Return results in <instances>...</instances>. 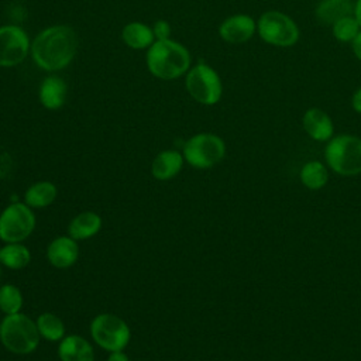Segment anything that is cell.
<instances>
[{
	"label": "cell",
	"mask_w": 361,
	"mask_h": 361,
	"mask_svg": "<svg viewBox=\"0 0 361 361\" xmlns=\"http://www.w3.org/2000/svg\"><path fill=\"white\" fill-rule=\"evenodd\" d=\"M78 37L68 25H54L41 31L32 45L35 63L45 71H59L71 63L76 54Z\"/></svg>",
	"instance_id": "obj_1"
},
{
	"label": "cell",
	"mask_w": 361,
	"mask_h": 361,
	"mask_svg": "<svg viewBox=\"0 0 361 361\" xmlns=\"http://www.w3.org/2000/svg\"><path fill=\"white\" fill-rule=\"evenodd\" d=\"M190 65L189 51L172 39H157L148 49L147 66L159 79H175L182 76Z\"/></svg>",
	"instance_id": "obj_2"
},
{
	"label": "cell",
	"mask_w": 361,
	"mask_h": 361,
	"mask_svg": "<svg viewBox=\"0 0 361 361\" xmlns=\"http://www.w3.org/2000/svg\"><path fill=\"white\" fill-rule=\"evenodd\" d=\"M39 337L37 323L21 312L6 314L0 322V341L13 354H31L37 350Z\"/></svg>",
	"instance_id": "obj_3"
},
{
	"label": "cell",
	"mask_w": 361,
	"mask_h": 361,
	"mask_svg": "<svg viewBox=\"0 0 361 361\" xmlns=\"http://www.w3.org/2000/svg\"><path fill=\"white\" fill-rule=\"evenodd\" d=\"M324 158L330 169L341 176L361 173V138L353 134L331 137L326 145Z\"/></svg>",
	"instance_id": "obj_4"
},
{
	"label": "cell",
	"mask_w": 361,
	"mask_h": 361,
	"mask_svg": "<svg viewBox=\"0 0 361 361\" xmlns=\"http://www.w3.org/2000/svg\"><path fill=\"white\" fill-rule=\"evenodd\" d=\"M257 34L264 42L278 48L293 47L300 37L295 20L279 10H267L259 16L257 20Z\"/></svg>",
	"instance_id": "obj_5"
},
{
	"label": "cell",
	"mask_w": 361,
	"mask_h": 361,
	"mask_svg": "<svg viewBox=\"0 0 361 361\" xmlns=\"http://www.w3.org/2000/svg\"><path fill=\"white\" fill-rule=\"evenodd\" d=\"M182 155L190 166L209 169L224 158L226 144L216 134L199 133L185 142Z\"/></svg>",
	"instance_id": "obj_6"
},
{
	"label": "cell",
	"mask_w": 361,
	"mask_h": 361,
	"mask_svg": "<svg viewBox=\"0 0 361 361\" xmlns=\"http://www.w3.org/2000/svg\"><path fill=\"white\" fill-rule=\"evenodd\" d=\"M90 336L100 348L113 353L127 347L131 331L121 317L111 313H100L90 323Z\"/></svg>",
	"instance_id": "obj_7"
},
{
	"label": "cell",
	"mask_w": 361,
	"mask_h": 361,
	"mask_svg": "<svg viewBox=\"0 0 361 361\" xmlns=\"http://www.w3.org/2000/svg\"><path fill=\"white\" fill-rule=\"evenodd\" d=\"M35 228V214L24 202L8 204L0 213V240L4 243H23Z\"/></svg>",
	"instance_id": "obj_8"
},
{
	"label": "cell",
	"mask_w": 361,
	"mask_h": 361,
	"mask_svg": "<svg viewBox=\"0 0 361 361\" xmlns=\"http://www.w3.org/2000/svg\"><path fill=\"white\" fill-rule=\"evenodd\" d=\"M186 90L200 104L213 106L216 104L223 93V85L217 72L206 65L199 63L188 71L186 75Z\"/></svg>",
	"instance_id": "obj_9"
},
{
	"label": "cell",
	"mask_w": 361,
	"mask_h": 361,
	"mask_svg": "<svg viewBox=\"0 0 361 361\" xmlns=\"http://www.w3.org/2000/svg\"><path fill=\"white\" fill-rule=\"evenodd\" d=\"M30 49L27 34L17 25L0 27V66L21 63Z\"/></svg>",
	"instance_id": "obj_10"
},
{
	"label": "cell",
	"mask_w": 361,
	"mask_h": 361,
	"mask_svg": "<svg viewBox=\"0 0 361 361\" xmlns=\"http://www.w3.org/2000/svg\"><path fill=\"white\" fill-rule=\"evenodd\" d=\"M257 32V21L248 14H234L227 17L219 27L221 39L228 44H244Z\"/></svg>",
	"instance_id": "obj_11"
},
{
	"label": "cell",
	"mask_w": 361,
	"mask_h": 361,
	"mask_svg": "<svg viewBox=\"0 0 361 361\" xmlns=\"http://www.w3.org/2000/svg\"><path fill=\"white\" fill-rule=\"evenodd\" d=\"M79 257V247L76 240L71 235H61L54 238L47 247V258L49 264L58 269L71 268Z\"/></svg>",
	"instance_id": "obj_12"
},
{
	"label": "cell",
	"mask_w": 361,
	"mask_h": 361,
	"mask_svg": "<svg viewBox=\"0 0 361 361\" xmlns=\"http://www.w3.org/2000/svg\"><path fill=\"white\" fill-rule=\"evenodd\" d=\"M302 126L306 134L314 141H329L334 133L330 116L319 107H310L305 111Z\"/></svg>",
	"instance_id": "obj_13"
},
{
	"label": "cell",
	"mask_w": 361,
	"mask_h": 361,
	"mask_svg": "<svg viewBox=\"0 0 361 361\" xmlns=\"http://www.w3.org/2000/svg\"><path fill=\"white\" fill-rule=\"evenodd\" d=\"M58 357L61 361H94V350L86 338L71 334L59 341Z\"/></svg>",
	"instance_id": "obj_14"
},
{
	"label": "cell",
	"mask_w": 361,
	"mask_h": 361,
	"mask_svg": "<svg viewBox=\"0 0 361 361\" xmlns=\"http://www.w3.org/2000/svg\"><path fill=\"white\" fill-rule=\"evenodd\" d=\"M183 162L185 158L180 152L175 149L161 151L152 161L151 173L158 180H169L180 172Z\"/></svg>",
	"instance_id": "obj_15"
},
{
	"label": "cell",
	"mask_w": 361,
	"mask_h": 361,
	"mask_svg": "<svg viewBox=\"0 0 361 361\" xmlns=\"http://www.w3.org/2000/svg\"><path fill=\"white\" fill-rule=\"evenodd\" d=\"M351 0H320L314 8V17L322 25H333L337 20L353 14Z\"/></svg>",
	"instance_id": "obj_16"
},
{
	"label": "cell",
	"mask_w": 361,
	"mask_h": 361,
	"mask_svg": "<svg viewBox=\"0 0 361 361\" xmlns=\"http://www.w3.org/2000/svg\"><path fill=\"white\" fill-rule=\"evenodd\" d=\"M102 228V217L94 212H82L68 224V235L73 240H87L96 235Z\"/></svg>",
	"instance_id": "obj_17"
},
{
	"label": "cell",
	"mask_w": 361,
	"mask_h": 361,
	"mask_svg": "<svg viewBox=\"0 0 361 361\" xmlns=\"http://www.w3.org/2000/svg\"><path fill=\"white\" fill-rule=\"evenodd\" d=\"M66 99V83L58 76H48L39 86V102L45 109L56 110Z\"/></svg>",
	"instance_id": "obj_18"
},
{
	"label": "cell",
	"mask_w": 361,
	"mask_h": 361,
	"mask_svg": "<svg viewBox=\"0 0 361 361\" xmlns=\"http://www.w3.org/2000/svg\"><path fill=\"white\" fill-rule=\"evenodd\" d=\"M56 195L58 190L52 182H35L24 192V203L28 204L31 209H42L54 203Z\"/></svg>",
	"instance_id": "obj_19"
},
{
	"label": "cell",
	"mask_w": 361,
	"mask_h": 361,
	"mask_svg": "<svg viewBox=\"0 0 361 361\" xmlns=\"http://www.w3.org/2000/svg\"><path fill=\"white\" fill-rule=\"evenodd\" d=\"M31 261V252L23 243H6L0 247V264L8 269H23Z\"/></svg>",
	"instance_id": "obj_20"
},
{
	"label": "cell",
	"mask_w": 361,
	"mask_h": 361,
	"mask_svg": "<svg viewBox=\"0 0 361 361\" xmlns=\"http://www.w3.org/2000/svg\"><path fill=\"white\" fill-rule=\"evenodd\" d=\"M123 41L134 49H142L151 47L154 42V31L148 25L134 21L127 24L121 32Z\"/></svg>",
	"instance_id": "obj_21"
},
{
	"label": "cell",
	"mask_w": 361,
	"mask_h": 361,
	"mask_svg": "<svg viewBox=\"0 0 361 361\" xmlns=\"http://www.w3.org/2000/svg\"><path fill=\"white\" fill-rule=\"evenodd\" d=\"M35 323L39 336L48 341H61L65 337V324L62 319L54 313H41Z\"/></svg>",
	"instance_id": "obj_22"
},
{
	"label": "cell",
	"mask_w": 361,
	"mask_h": 361,
	"mask_svg": "<svg viewBox=\"0 0 361 361\" xmlns=\"http://www.w3.org/2000/svg\"><path fill=\"white\" fill-rule=\"evenodd\" d=\"M300 182L310 190L322 189L327 180L329 173L327 168L319 161H309L300 169Z\"/></svg>",
	"instance_id": "obj_23"
},
{
	"label": "cell",
	"mask_w": 361,
	"mask_h": 361,
	"mask_svg": "<svg viewBox=\"0 0 361 361\" xmlns=\"http://www.w3.org/2000/svg\"><path fill=\"white\" fill-rule=\"evenodd\" d=\"M23 307V295L13 283L0 285V310L4 314L18 313Z\"/></svg>",
	"instance_id": "obj_24"
},
{
	"label": "cell",
	"mask_w": 361,
	"mask_h": 361,
	"mask_svg": "<svg viewBox=\"0 0 361 361\" xmlns=\"http://www.w3.org/2000/svg\"><path fill=\"white\" fill-rule=\"evenodd\" d=\"M360 31L361 27L354 14L345 16L331 25V34L340 42H351Z\"/></svg>",
	"instance_id": "obj_25"
},
{
	"label": "cell",
	"mask_w": 361,
	"mask_h": 361,
	"mask_svg": "<svg viewBox=\"0 0 361 361\" xmlns=\"http://www.w3.org/2000/svg\"><path fill=\"white\" fill-rule=\"evenodd\" d=\"M152 31H154V37L157 39H168L169 34H171V27H169V24L166 21L159 20V21H157L154 24Z\"/></svg>",
	"instance_id": "obj_26"
},
{
	"label": "cell",
	"mask_w": 361,
	"mask_h": 361,
	"mask_svg": "<svg viewBox=\"0 0 361 361\" xmlns=\"http://www.w3.org/2000/svg\"><path fill=\"white\" fill-rule=\"evenodd\" d=\"M351 107L355 113L361 114V86L357 87L351 96Z\"/></svg>",
	"instance_id": "obj_27"
},
{
	"label": "cell",
	"mask_w": 361,
	"mask_h": 361,
	"mask_svg": "<svg viewBox=\"0 0 361 361\" xmlns=\"http://www.w3.org/2000/svg\"><path fill=\"white\" fill-rule=\"evenodd\" d=\"M350 44H351V49H353L354 56L358 61H361V31L357 34V37Z\"/></svg>",
	"instance_id": "obj_28"
},
{
	"label": "cell",
	"mask_w": 361,
	"mask_h": 361,
	"mask_svg": "<svg viewBox=\"0 0 361 361\" xmlns=\"http://www.w3.org/2000/svg\"><path fill=\"white\" fill-rule=\"evenodd\" d=\"M106 361H130L128 355L121 350V351H113L109 354Z\"/></svg>",
	"instance_id": "obj_29"
},
{
	"label": "cell",
	"mask_w": 361,
	"mask_h": 361,
	"mask_svg": "<svg viewBox=\"0 0 361 361\" xmlns=\"http://www.w3.org/2000/svg\"><path fill=\"white\" fill-rule=\"evenodd\" d=\"M354 17L357 18L360 27H361V0H355L354 1V11H353Z\"/></svg>",
	"instance_id": "obj_30"
},
{
	"label": "cell",
	"mask_w": 361,
	"mask_h": 361,
	"mask_svg": "<svg viewBox=\"0 0 361 361\" xmlns=\"http://www.w3.org/2000/svg\"><path fill=\"white\" fill-rule=\"evenodd\" d=\"M0 267H1V264H0ZM0 279H1V268H0Z\"/></svg>",
	"instance_id": "obj_31"
}]
</instances>
